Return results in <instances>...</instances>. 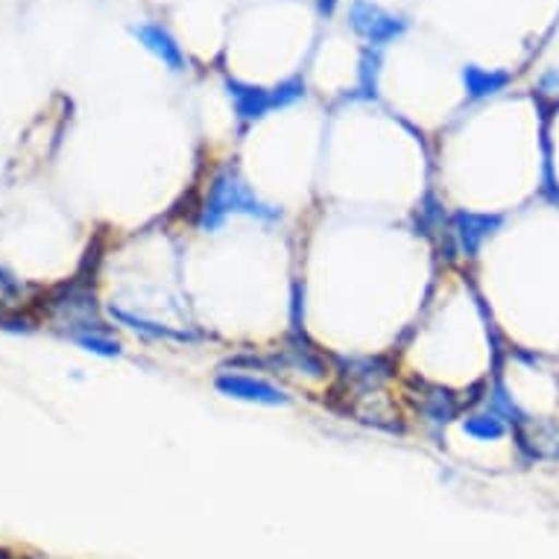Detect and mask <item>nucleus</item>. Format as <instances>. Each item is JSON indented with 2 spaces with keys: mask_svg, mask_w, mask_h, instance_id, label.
I'll return each mask as SVG.
<instances>
[{
  "mask_svg": "<svg viewBox=\"0 0 559 559\" xmlns=\"http://www.w3.org/2000/svg\"><path fill=\"white\" fill-rule=\"evenodd\" d=\"M238 214L255 217L261 223L282 221V212L261 200L235 167H221L209 182L197 223H200L202 231H217L226 226L229 217H238Z\"/></svg>",
  "mask_w": 559,
  "mask_h": 559,
  "instance_id": "f257e3e1",
  "label": "nucleus"
},
{
  "mask_svg": "<svg viewBox=\"0 0 559 559\" xmlns=\"http://www.w3.org/2000/svg\"><path fill=\"white\" fill-rule=\"evenodd\" d=\"M226 88H229L235 115L243 123H255V120L266 118L270 111L287 109V106H294L296 100L305 97L302 80H287V83L275 85V88H261V85H247L238 83V80H229Z\"/></svg>",
  "mask_w": 559,
  "mask_h": 559,
  "instance_id": "f03ea898",
  "label": "nucleus"
},
{
  "mask_svg": "<svg viewBox=\"0 0 559 559\" xmlns=\"http://www.w3.org/2000/svg\"><path fill=\"white\" fill-rule=\"evenodd\" d=\"M348 24L372 47L390 45L407 29V21L402 15L386 12L384 7H378L372 0H355L352 10H348Z\"/></svg>",
  "mask_w": 559,
  "mask_h": 559,
  "instance_id": "7ed1b4c3",
  "label": "nucleus"
},
{
  "mask_svg": "<svg viewBox=\"0 0 559 559\" xmlns=\"http://www.w3.org/2000/svg\"><path fill=\"white\" fill-rule=\"evenodd\" d=\"M214 386H217V393L238 399V402L266 404V407H287L290 404V395L285 390H278V386L270 384V381H261V378L243 376V372H217Z\"/></svg>",
  "mask_w": 559,
  "mask_h": 559,
  "instance_id": "20e7f679",
  "label": "nucleus"
},
{
  "mask_svg": "<svg viewBox=\"0 0 559 559\" xmlns=\"http://www.w3.org/2000/svg\"><path fill=\"white\" fill-rule=\"evenodd\" d=\"M501 223H504L501 214L457 212L454 217H451V235H454V240H457V247L463 255L475 258L486 240L501 229Z\"/></svg>",
  "mask_w": 559,
  "mask_h": 559,
  "instance_id": "39448f33",
  "label": "nucleus"
},
{
  "mask_svg": "<svg viewBox=\"0 0 559 559\" xmlns=\"http://www.w3.org/2000/svg\"><path fill=\"white\" fill-rule=\"evenodd\" d=\"M132 33H135V38L141 41V45L147 47L150 53L156 56V59H162V64H167L170 71H182L185 68L182 47H179V41H176V38L170 36L162 24H141V27H135Z\"/></svg>",
  "mask_w": 559,
  "mask_h": 559,
  "instance_id": "423d86ee",
  "label": "nucleus"
},
{
  "mask_svg": "<svg viewBox=\"0 0 559 559\" xmlns=\"http://www.w3.org/2000/svg\"><path fill=\"white\" fill-rule=\"evenodd\" d=\"M413 404H416V413L423 416L425 423L431 425L451 423L460 411L457 399L449 390H442V386H423L419 395H413Z\"/></svg>",
  "mask_w": 559,
  "mask_h": 559,
  "instance_id": "0eeeda50",
  "label": "nucleus"
},
{
  "mask_svg": "<svg viewBox=\"0 0 559 559\" xmlns=\"http://www.w3.org/2000/svg\"><path fill=\"white\" fill-rule=\"evenodd\" d=\"M510 83V74L507 71H486L480 64H468L463 68V85H466V94L472 100H486V97H496L501 94Z\"/></svg>",
  "mask_w": 559,
  "mask_h": 559,
  "instance_id": "6e6552de",
  "label": "nucleus"
},
{
  "mask_svg": "<svg viewBox=\"0 0 559 559\" xmlns=\"http://www.w3.org/2000/svg\"><path fill=\"white\" fill-rule=\"evenodd\" d=\"M463 433L472 437V440L496 442L507 433V419L501 413L492 411V407H484V411L468 413L466 419H463Z\"/></svg>",
  "mask_w": 559,
  "mask_h": 559,
  "instance_id": "1a4fd4ad",
  "label": "nucleus"
},
{
  "mask_svg": "<svg viewBox=\"0 0 559 559\" xmlns=\"http://www.w3.org/2000/svg\"><path fill=\"white\" fill-rule=\"evenodd\" d=\"M522 445L531 451L533 457L542 460H557L559 457V425H531L522 423Z\"/></svg>",
  "mask_w": 559,
  "mask_h": 559,
  "instance_id": "9d476101",
  "label": "nucleus"
},
{
  "mask_svg": "<svg viewBox=\"0 0 559 559\" xmlns=\"http://www.w3.org/2000/svg\"><path fill=\"white\" fill-rule=\"evenodd\" d=\"M111 317L118 322H123L127 329L138 331V334H144V337H156V340H200V334L197 331H174L167 329V325H158V322H147L141 320V317H135V313H127L120 311V308H111Z\"/></svg>",
  "mask_w": 559,
  "mask_h": 559,
  "instance_id": "9b49d317",
  "label": "nucleus"
},
{
  "mask_svg": "<svg viewBox=\"0 0 559 559\" xmlns=\"http://www.w3.org/2000/svg\"><path fill=\"white\" fill-rule=\"evenodd\" d=\"M378 64H381V53H378V47H372L360 59V94H367V97H372L378 88Z\"/></svg>",
  "mask_w": 559,
  "mask_h": 559,
  "instance_id": "f8f14e48",
  "label": "nucleus"
},
{
  "mask_svg": "<svg viewBox=\"0 0 559 559\" xmlns=\"http://www.w3.org/2000/svg\"><path fill=\"white\" fill-rule=\"evenodd\" d=\"M337 3L340 0H320V12L322 15H331V12L337 10Z\"/></svg>",
  "mask_w": 559,
  "mask_h": 559,
  "instance_id": "ddd939ff",
  "label": "nucleus"
},
{
  "mask_svg": "<svg viewBox=\"0 0 559 559\" xmlns=\"http://www.w3.org/2000/svg\"><path fill=\"white\" fill-rule=\"evenodd\" d=\"M0 559H10V554H7V550H0Z\"/></svg>",
  "mask_w": 559,
  "mask_h": 559,
  "instance_id": "4468645a",
  "label": "nucleus"
}]
</instances>
